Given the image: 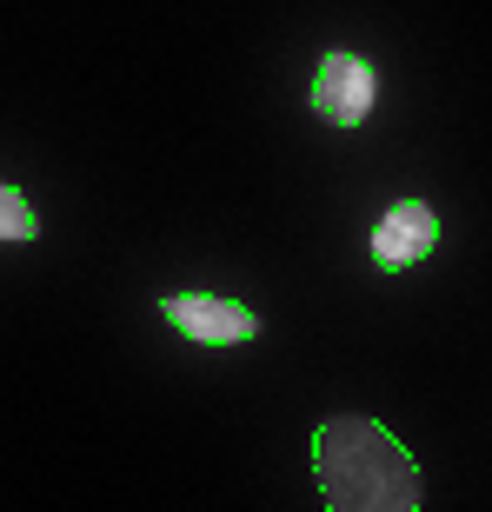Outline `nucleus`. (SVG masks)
Returning <instances> with one entry per match:
<instances>
[{"label":"nucleus","mask_w":492,"mask_h":512,"mask_svg":"<svg viewBox=\"0 0 492 512\" xmlns=\"http://www.w3.org/2000/svg\"><path fill=\"white\" fill-rule=\"evenodd\" d=\"M313 479L326 512H419V459L366 413H340L313 433Z\"/></svg>","instance_id":"obj_1"},{"label":"nucleus","mask_w":492,"mask_h":512,"mask_svg":"<svg viewBox=\"0 0 492 512\" xmlns=\"http://www.w3.org/2000/svg\"><path fill=\"white\" fill-rule=\"evenodd\" d=\"M373 94H379V74L366 67L360 54H326L320 74H313V114L326 120V127H360L366 114H373Z\"/></svg>","instance_id":"obj_2"},{"label":"nucleus","mask_w":492,"mask_h":512,"mask_svg":"<svg viewBox=\"0 0 492 512\" xmlns=\"http://www.w3.org/2000/svg\"><path fill=\"white\" fill-rule=\"evenodd\" d=\"M160 313H167L173 333H187V340H200V346H246L260 333V320H253L240 300H213V293H167Z\"/></svg>","instance_id":"obj_3"},{"label":"nucleus","mask_w":492,"mask_h":512,"mask_svg":"<svg viewBox=\"0 0 492 512\" xmlns=\"http://www.w3.org/2000/svg\"><path fill=\"white\" fill-rule=\"evenodd\" d=\"M439 247V213L426 200H393L373 227V266L379 273H399V266H419Z\"/></svg>","instance_id":"obj_4"},{"label":"nucleus","mask_w":492,"mask_h":512,"mask_svg":"<svg viewBox=\"0 0 492 512\" xmlns=\"http://www.w3.org/2000/svg\"><path fill=\"white\" fill-rule=\"evenodd\" d=\"M34 233H40V213L27 207V193H20V187L0 180V247H27Z\"/></svg>","instance_id":"obj_5"}]
</instances>
